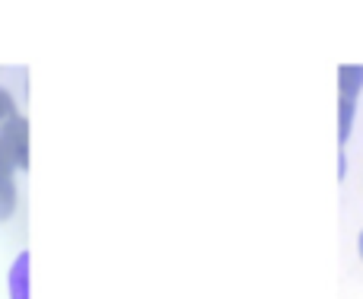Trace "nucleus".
<instances>
[{
	"instance_id": "f257e3e1",
	"label": "nucleus",
	"mask_w": 363,
	"mask_h": 299,
	"mask_svg": "<svg viewBox=\"0 0 363 299\" xmlns=\"http://www.w3.org/2000/svg\"><path fill=\"white\" fill-rule=\"evenodd\" d=\"M29 159V121L16 115L6 125H0V162H6L16 172H26Z\"/></svg>"
},
{
	"instance_id": "f03ea898",
	"label": "nucleus",
	"mask_w": 363,
	"mask_h": 299,
	"mask_svg": "<svg viewBox=\"0 0 363 299\" xmlns=\"http://www.w3.org/2000/svg\"><path fill=\"white\" fill-rule=\"evenodd\" d=\"M6 287H10V299H32V255L19 252L10 264L6 274Z\"/></svg>"
},
{
	"instance_id": "7ed1b4c3",
	"label": "nucleus",
	"mask_w": 363,
	"mask_h": 299,
	"mask_svg": "<svg viewBox=\"0 0 363 299\" xmlns=\"http://www.w3.org/2000/svg\"><path fill=\"white\" fill-rule=\"evenodd\" d=\"M363 96V64H341L338 67V99L360 102Z\"/></svg>"
},
{
	"instance_id": "20e7f679",
	"label": "nucleus",
	"mask_w": 363,
	"mask_h": 299,
	"mask_svg": "<svg viewBox=\"0 0 363 299\" xmlns=\"http://www.w3.org/2000/svg\"><path fill=\"white\" fill-rule=\"evenodd\" d=\"M16 201H19L16 169H10L6 162H0V223L13 217V210H16Z\"/></svg>"
},
{
	"instance_id": "39448f33",
	"label": "nucleus",
	"mask_w": 363,
	"mask_h": 299,
	"mask_svg": "<svg viewBox=\"0 0 363 299\" xmlns=\"http://www.w3.org/2000/svg\"><path fill=\"white\" fill-rule=\"evenodd\" d=\"M357 106L360 102L338 99V144L351 140V131H354V125H357Z\"/></svg>"
},
{
	"instance_id": "423d86ee",
	"label": "nucleus",
	"mask_w": 363,
	"mask_h": 299,
	"mask_svg": "<svg viewBox=\"0 0 363 299\" xmlns=\"http://www.w3.org/2000/svg\"><path fill=\"white\" fill-rule=\"evenodd\" d=\"M16 99H13V93L6 86H0V125H6L10 118H16Z\"/></svg>"
},
{
	"instance_id": "0eeeda50",
	"label": "nucleus",
	"mask_w": 363,
	"mask_h": 299,
	"mask_svg": "<svg viewBox=\"0 0 363 299\" xmlns=\"http://www.w3.org/2000/svg\"><path fill=\"white\" fill-rule=\"evenodd\" d=\"M345 175H347V156L338 153V179H345Z\"/></svg>"
},
{
	"instance_id": "6e6552de",
	"label": "nucleus",
	"mask_w": 363,
	"mask_h": 299,
	"mask_svg": "<svg viewBox=\"0 0 363 299\" xmlns=\"http://www.w3.org/2000/svg\"><path fill=\"white\" fill-rule=\"evenodd\" d=\"M357 252H360V261H363V230H360V236H357Z\"/></svg>"
}]
</instances>
